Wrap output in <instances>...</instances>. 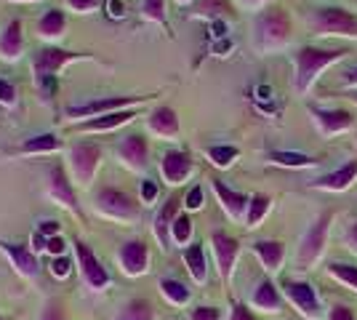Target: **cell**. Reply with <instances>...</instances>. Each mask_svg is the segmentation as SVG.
<instances>
[{
	"mask_svg": "<svg viewBox=\"0 0 357 320\" xmlns=\"http://www.w3.org/2000/svg\"><path fill=\"white\" fill-rule=\"evenodd\" d=\"M291 35H294V22L280 6H267L253 19V46L261 54L285 48L291 43Z\"/></svg>",
	"mask_w": 357,
	"mask_h": 320,
	"instance_id": "obj_1",
	"label": "cell"
},
{
	"mask_svg": "<svg viewBox=\"0 0 357 320\" xmlns=\"http://www.w3.org/2000/svg\"><path fill=\"white\" fill-rule=\"evenodd\" d=\"M349 51L347 48H317V46H301L296 51V75H294V86L298 93H307L312 89V83L320 77V73L328 64L342 61Z\"/></svg>",
	"mask_w": 357,
	"mask_h": 320,
	"instance_id": "obj_2",
	"label": "cell"
},
{
	"mask_svg": "<svg viewBox=\"0 0 357 320\" xmlns=\"http://www.w3.org/2000/svg\"><path fill=\"white\" fill-rule=\"evenodd\" d=\"M158 93H139V96H102V99H91L83 105H70L64 109V115L73 123H83L91 118H102L109 112H120V109H134L152 102Z\"/></svg>",
	"mask_w": 357,
	"mask_h": 320,
	"instance_id": "obj_3",
	"label": "cell"
},
{
	"mask_svg": "<svg viewBox=\"0 0 357 320\" xmlns=\"http://www.w3.org/2000/svg\"><path fill=\"white\" fill-rule=\"evenodd\" d=\"M91 56H93L91 51H70V48L59 46H43L32 54V77H35V83L59 80V73L67 64L91 59Z\"/></svg>",
	"mask_w": 357,
	"mask_h": 320,
	"instance_id": "obj_4",
	"label": "cell"
},
{
	"mask_svg": "<svg viewBox=\"0 0 357 320\" xmlns=\"http://www.w3.org/2000/svg\"><path fill=\"white\" fill-rule=\"evenodd\" d=\"M93 203H96V211L102 213L105 219H112V222H123V224H131L139 219V203H136L134 195H128L126 190H118V187H99L96 195H93Z\"/></svg>",
	"mask_w": 357,
	"mask_h": 320,
	"instance_id": "obj_5",
	"label": "cell"
},
{
	"mask_svg": "<svg viewBox=\"0 0 357 320\" xmlns=\"http://www.w3.org/2000/svg\"><path fill=\"white\" fill-rule=\"evenodd\" d=\"M102 166V147L91 142H75L67 147V171L77 187H89Z\"/></svg>",
	"mask_w": 357,
	"mask_h": 320,
	"instance_id": "obj_6",
	"label": "cell"
},
{
	"mask_svg": "<svg viewBox=\"0 0 357 320\" xmlns=\"http://www.w3.org/2000/svg\"><path fill=\"white\" fill-rule=\"evenodd\" d=\"M45 195L51 198V203H56L59 208H64L67 213H73L75 219L83 222V208H80L77 190H75L67 166L56 163V166H51L45 171Z\"/></svg>",
	"mask_w": 357,
	"mask_h": 320,
	"instance_id": "obj_7",
	"label": "cell"
},
{
	"mask_svg": "<svg viewBox=\"0 0 357 320\" xmlns=\"http://www.w3.org/2000/svg\"><path fill=\"white\" fill-rule=\"evenodd\" d=\"M331 222H333V211H323L312 224L307 227L301 243H298V270H312L314 264L320 261L323 251H326L328 243V229H331Z\"/></svg>",
	"mask_w": 357,
	"mask_h": 320,
	"instance_id": "obj_8",
	"label": "cell"
},
{
	"mask_svg": "<svg viewBox=\"0 0 357 320\" xmlns=\"http://www.w3.org/2000/svg\"><path fill=\"white\" fill-rule=\"evenodd\" d=\"M310 24L317 35H326V38H357V16L336 6L320 8L310 19Z\"/></svg>",
	"mask_w": 357,
	"mask_h": 320,
	"instance_id": "obj_9",
	"label": "cell"
},
{
	"mask_svg": "<svg viewBox=\"0 0 357 320\" xmlns=\"http://www.w3.org/2000/svg\"><path fill=\"white\" fill-rule=\"evenodd\" d=\"M75 257H77V273H80V280L89 286V291L93 294H102V291L109 289V273L102 264V259L91 251L83 241H75Z\"/></svg>",
	"mask_w": 357,
	"mask_h": 320,
	"instance_id": "obj_10",
	"label": "cell"
},
{
	"mask_svg": "<svg viewBox=\"0 0 357 320\" xmlns=\"http://www.w3.org/2000/svg\"><path fill=\"white\" fill-rule=\"evenodd\" d=\"M280 291H283L285 302H291V305L296 307L301 318H307V320L323 318V307H320V299H317V291H314L312 283L288 277V280L280 283Z\"/></svg>",
	"mask_w": 357,
	"mask_h": 320,
	"instance_id": "obj_11",
	"label": "cell"
},
{
	"mask_svg": "<svg viewBox=\"0 0 357 320\" xmlns=\"http://www.w3.org/2000/svg\"><path fill=\"white\" fill-rule=\"evenodd\" d=\"M211 248H213V259H216V267H219V277L229 289L232 286V275H235V264H238L240 257V241L222 232V229H216L211 235Z\"/></svg>",
	"mask_w": 357,
	"mask_h": 320,
	"instance_id": "obj_12",
	"label": "cell"
},
{
	"mask_svg": "<svg viewBox=\"0 0 357 320\" xmlns=\"http://www.w3.org/2000/svg\"><path fill=\"white\" fill-rule=\"evenodd\" d=\"M115 155L134 174H144L149 166V142L144 134H128L115 144Z\"/></svg>",
	"mask_w": 357,
	"mask_h": 320,
	"instance_id": "obj_13",
	"label": "cell"
},
{
	"mask_svg": "<svg viewBox=\"0 0 357 320\" xmlns=\"http://www.w3.org/2000/svg\"><path fill=\"white\" fill-rule=\"evenodd\" d=\"M118 264L123 275L128 277H142L149 273V245L142 238L126 241L118 251Z\"/></svg>",
	"mask_w": 357,
	"mask_h": 320,
	"instance_id": "obj_14",
	"label": "cell"
},
{
	"mask_svg": "<svg viewBox=\"0 0 357 320\" xmlns=\"http://www.w3.org/2000/svg\"><path fill=\"white\" fill-rule=\"evenodd\" d=\"M0 254L11 261V267L16 270V275H22V277H27V280H35V277L40 275V261H38V254L32 251L30 245L0 241Z\"/></svg>",
	"mask_w": 357,
	"mask_h": 320,
	"instance_id": "obj_15",
	"label": "cell"
},
{
	"mask_svg": "<svg viewBox=\"0 0 357 320\" xmlns=\"http://www.w3.org/2000/svg\"><path fill=\"white\" fill-rule=\"evenodd\" d=\"M192 171H195L192 155L187 153V150H168V153L163 155V160H160V176H163V182L171 184V187L184 184L192 176Z\"/></svg>",
	"mask_w": 357,
	"mask_h": 320,
	"instance_id": "obj_16",
	"label": "cell"
},
{
	"mask_svg": "<svg viewBox=\"0 0 357 320\" xmlns=\"http://www.w3.org/2000/svg\"><path fill=\"white\" fill-rule=\"evenodd\" d=\"M211 190L219 200L222 211L232 219V222H245V213H248V203H251V195L245 192H238L232 187H227L222 179H211Z\"/></svg>",
	"mask_w": 357,
	"mask_h": 320,
	"instance_id": "obj_17",
	"label": "cell"
},
{
	"mask_svg": "<svg viewBox=\"0 0 357 320\" xmlns=\"http://www.w3.org/2000/svg\"><path fill=\"white\" fill-rule=\"evenodd\" d=\"M310 115H312L314 125L320 128L323 137H336L344 134L355 125V115L349 109H323V107H310Z\"/></svg>",
	"mask_w": 357,
	"mask_h": 320,
	"instance_id": "obj_18",
	"label": "cell"
},
{
	"mask_svg": "<svg viewBox=\"0 0 357 320\" xmlns=\"http://www.w3.org/2000/svg\"><path fill=\"white\" fill-rule=\"evenodd\" d=\"M283 291L280 286H275V280L272 277H264V280H259L256 283V289L251 294V307L253 310H259V312H272V315H278V312H283Z\"/></svg>",
	"mask_w": 357,
	"mask_h": 320,
	"instance_id": "obj_19",
	"label": "cell"
},
{
	"mask_svg": "<svg viewBox=\"0 0 357 320\" xmlns=\"http://www.w3.org/2000/svg\"><path fill=\"white\" fill-rule=\"evenodd\" d=\"M24 27H22V22L19 19H11L3 30H0V59L8 61V64H14L24 56Z\"/></svg>",
	"mask_w": 357,
	"mask_h": 320,
	"instance_id": "obj_20",
	"label": "cell"
},
{
	"mask_svg": "<svg viewBox=\"0 0 357 320\" xmlns=\"http://www.w3.org/2000/svg\"><path fill=\"white\" fill-rule=\"evenodd\" d=\"M147 128H149V134H155V137H160V139H168V142L176 139L178 134H181V123H178L176 109L168 105L155 107L147 115Z\"/></svg>",
	"mask_w": 357,
	"mask_h": 320,
	"instance_id": "obj_21",
	"label": "cell"
},
{
	"mask_svg": "<svg viewBox=\"0 0 357 320\" xmlns=\"http://www.w3.org/2000/svg\"><path fill=\"white\" fill-rule=\"evenodd\" d=\"M139 115V107L134 109H120V112H109L102 118H91V121L75 123V131H83V134H109L120 125H128Z\"/></svg>",
	"mask_w": 357,
	"mask_h": 320,
	"instance_id": "obj_22",
	"label": "cell"
},
{
	"mask_svg": "<svg viewBox=\"0 0 357 320\" xmlns=\"http://www.w3.org/2000/svg\"><path fill=\"white\" fill-rule=\"evenodd\" d=\"M355 179H357V158H352V160H347L336 171L317 176L312 182V187L314 190H323V192H344V190H349L355 184Z\"/></svg>",
	"mask_w": 357,
	"mask_h": 320,
	"instance_id": "obj_23",
	"label": "cell"
},
{
	"mask_svg": "<svg viewBox=\"0 0 357 320\" xmlns=\"http://www.w3.org/2000/svg\"><path fill=\"white\" fill-rule=\"evenodd\" d=\"M35 32H38L40 40L54 46L56 40H61V38L67 35V14H64L61 8H48V11L40 14V19H38Z\"/></svg>",
	"mask_w": 357,
	"mask_h": 320,
	"instance_id": "obj_24",
	"label": "cell"
},
{
	"mask_svg": "<svg viewBox=\"0 0 357 320\" xmlns=\"http://www.w3.org/2000/svg\"><path fill=\"white\" fill-rule=\"evenodd\" d=\"M181 206H184V200L178 198V195H171V198L163 203V208L158 211V216H155L152 232H155L160 248H168V243H171V224H174V219L178 216V208H181Z\"/></svg>",
	"mask_w": 357,
	"mask_h": 320,
	"instance_id": "obj_25",
	"label": "cell"
},
{
	"mask_svg": "<svg viewBox=\"0 0 357 320\" xmlns=\"http://www.w3.org/2000/svg\"><path fill=\"white\" fill-rule=\"evenodd\" d=\"M64 150V142L56 134H35V137L24 139L19 147L8 150V155H19V158H27V155H51L61 153Z\"/></svg>",
	"mask_w": 357,
	"mask_h": 320,
	"instance_id": "obj_26",
	"label": "cell"
},
{
	"mask_svg": "<svg viewBox=\"0 0 357 320\" xmlns=\"http://www.w3.org/2000/svg\"><path fill=\"white\" fill-rule=\"evenodd\" d=\"M251 251L259 257L261 267H264L269 275L280 273V267H283V261H285V243L283 241H256V243L251 245Z\"/></svg>",
	"mask_w": 357,
	"mask_h": 320,
	"instance_id": "obj_27",
	"label": "cell"
},
{
	"mask_svg": "<svg viewBox=\"0 0 357 320\" xmlns=\"http://www.w3.org/2000/svg\"><path fill=\"white\" fill-rule=\"evenodd\" d=\"M190 19H208V22H219V19H232L235 16V6L232 0H195L187 11Z\"/></svg>",
	"mask_w": 357,
	"mask_h": 320,
	"instance_id": "obj_28",
	"label": "cell"
},
{
	"mask_svg": "<svg viewBox=\"0 0 357 320\" xmlns=\"http://www.w3.org/2000/svg\"><path fill=\"white\" fill-rule=\"evenodd\" d=\"M181 259L187 264V273L192 275L195 283H206L208 280V259H206L203 243H190L181 251Z\"/></svg>",
	"mask_w": 357,
	"mask_h": 320,
	"instance_id": "obj_29",
	"label": "cell"
},
{
	"mask_svg": "<svg viewBox=\"0 0 357 320\" xmlns=\"http://www.w3.org/2000/svg\"><path fill=\"white\" fill-rule=\"evenodd\" d=\"M112 320H158V310L149 299L136 296V299H128L126 305L120 307L118 315Z\"/></svg>",
	"mask_w": 357,
	"mask_h": 320,
	"instance_id": "obj_30",
	"label": "cell"
},
{
	"mask_svg": "<svg viewBox=\"0 0 357 320\" xmlns=\"http://www.w3.org/2000/svg\"><path fill=\"white\" fill-rule=\"evenodd\" d=\"M269 208H272V198H269V195H264V192H253L251 203H248V213H245L243 227L256 229L261 222H264V216L269 213Z\"/></svg>",
	"mask_w": 357,
	"mask_h": 320,
	"instance_id": "obj_31",
	"label": "cell"
},
{
	"mask_svg": "<svg viewBox=\"0 0 357 320\" xmlns=\"http://www.w3.org/2000/svg\"><path fill=\"white\" fill-rule=\"evenodd\" d=\"M160 294H163L165 302L174 307L190 305V299H192V291L187 289L181 280H176V277H163L160 280Z\"/></svg>",
	"mask_w": 357,
	"mask_h": 320,
	"instance_id": "obj_32",
	"label": "cell"
},
{
	"mask_svg": "<svg viewBox=\"0 0 357 320\" xmlns=\"http://www.w3.org/2000/svg\"><path fill=\"white\" fill-rule=\"evenodd\" d=\"M267 160L272 163V166H283V168H310L317 163L312 155L288 153V150H269Z\"/></svg>",
	"mask_w": 357,
	"mask_h": 320,
	"instance_id": "obj_33",
	"label": "cell"
},
{
	"mask_svg": "<svg viewBox=\"0 0 357 320\" xmlns=\"http://www.w3.org/2000/svg\"><path fill=\"white\" fill-rule=\"evenodd\" d=\"M139 14L149 24H160L168 32V14H165V0H142Z\"/></svg>",
	"mask_w": 357,
	"mask_h": 320,
	"instance_id": "obj_34",
	"label": "cell"
},
{
	"mask_svg": "<svg viewBox=\"0 0 357 320\" xmlns=\"http://www.w3.org/2000/svg\"><path fill=\"white\" fill-rule=\"evenodd\" d=\"M206 155L216 168H229L238 160L240 150L232 144H211V147H206Z\"/></svg>",
	"mask_w": 357,
	"mask_h": 320,
	"instance_id": "obj_35",
	"label": "cell"
},
{
	"mask_svg": "<svg viewBox=\"0 0 357 320\" xmlns=\"http://www.w3.org/2000/svg\"><path fill=\"white\" fill-rule=\"evenodd\" d=\"M328 275L333 280H339L342 286L357 291V267L355 264H347V261H331L328 264Z\"/></svg>",
	"mask_w": 357,
	"mask_h": 320,
	"instance_id": "obj_36",
	"label": "cell"
},
{
	"mask_svg": "<svg viewBox=\"0 0 357 320\" xmlns=\"http://www.w3.org/2000/svg\"><path fill=\"white\" fill-rule=\"evenodd\" d=\"M192 219H190V213H178L176 219H174V224H171V241L176 245H190L192 243Z\"/></svg>",
	"mask_w": 357,
	"mask_h": 320,
	"instance_id": "obj_37",
	"label": "cell"
},
{
	"mask_svg": "<svg viewBox=\"0 0 357 320\" xmlns=\"http://www.w3.org/2000/svg\"><path fill=\"white\" fill-rule=\"evenodd\" d=\"M158 192H160L158 182H152V179H142V184H139V203L152 206V203L158 200Z\"/></svg>",
	"mask_w": 357,
	"mask_h": 320,
	"instance_id": "obj_38",
	"label": "cell"
},
{
	"mask_svg": "<svg viewBox=\"0 0 357 320\" xmlns=\"http://www.w3.org/2000/svg\"><path fill=\"white\" fill-rule=\"evenodd\" d=\"M203 203H206V192H203L200 184H195L192 190L184 195V208H187V211H200Z\"/></svg>",
	"mask_w": 357,
	"mask_h": 320,
	"instance_id": "obj_39",
	"label": "cell"
},
{
	"mask_svg": "<svg viewBox=\"0 0 357 320\" xmlns=\"http://www.w3.org/2000/svg\"><path fill=\"white\" fill-rule=\"evenodd\" d=\"M38 320H67V310H64L59 299H51V302H45L43 312H40Z\"/></svg>",
	"mask_w": 357,
	"mask_h": 320,
	"instance_id": "obj_40",
	"label": "cell"
},
{
	"mask_svg": "<svg viewBox=\"0 0 357 320\" xmlns=\"http://www.w3.org/2000/svg\"><path fill=\"white\" fill-rule=\"evenodd\" d=\"M190 320H222V310L213 305H200L190 310Z\"/></svg>",
	"mask_w": 357,
	"mask_h": 320,
	"instance_id": "obj_41",
	"label": "cell"
},
{
	"mask_svg": "<svg viewBox=\"0 0 357 320\" xmlns=\"http://www.w3.org/2000/svg\"><path fill=\"white\" fill-rule=\"evenodd\" d=\"M70 273H73V259H70L67 254H64V257H54V259H51V275H54V277L64 280Z\"/></svg>",
	"mask_w": 357,
	"mask_h": 320,
	"instance_id": "obj_42",
	"label": "cell"
},
{
	"mask_svg": "<svg viewBox=\"0 0 357 320\" xmlns=\"http://www.w3.org/2000/svg\"><path fill=\"white\" fill-rule=\"evenodd\" d=\"M16 102H19V96H16V86L0 77V105H3V107H16Z\"/></svg>",
	"mask_w": 357,
	"mask_h": 320,
	"instance_id": "obj_43",
	"label": "cell"
},
{
	"mask_svg": "<svg viewBox=\"0 0 357 320\" xmlns=\"http://www.w3.org/2000/svg\"><path fill=\"white\" fill-rule=\"evenodd\" d=\"M64 3H67V8L75 11V14H91V11L99 8V0H64Z\"/></svg>",
	"mask_w": 357,
	"mask_h": 320,
	"instance_id": "obj_44",
	"label": "cell"
},
{
	"mask_svg": "<svg viewBox=\"0 0 357 320\" xmlns=\"http://www.w3.org/2000/svg\"><path fill=\"white\" fill-rule=\"evenodd\" d=\"M45 254H51V259H54V257H64V254H67V241H64L61 235L48 238V243H45Z\"/></svg>",
	"mask_w": 357,
	"mask_h": 320,
	"instance_id": "obj_45",
	"label": "cell"
},
{
	"mask_svg": "<svg viewBox=\"0 0 357 320\" xmlns=\"http://www.w3.org/2000/svg\"><path fill=\"white\" fill-rule=\"evenodd\" d=\"M326 320H357L355 312H352V307L347 305H333L331 310L326 312Z\"/></svg>",
	"mask_w": 357,
	"mask_h": 320,
	"instance_id": "obj_46",
	"label": "cell"
},
{
	"mask_svg": "<svg viewBox=\"0 0 357 320\" xmlns=\"http://www.w3.org/2000/svg\"><path fill=\"white\" fill-rule=\"evenodd\" d=\"M227 320H256V315H253L251 310H248V305H232V312H229V318Z\"/></svg>",
	"mask_w": 357,
	"mask_h": 320,
	"instance_id": "obj_47",
	"label": "cell"
},
{
	"mask_svg": "<svg viewBox=\"0 0 357 320\" xmlns=\"http://www.w3.org/2000/svg\"><path fill=\"white\" fill-rule=\"evenodd\" d=\"M38 232H40L43 238H54V235H59L61 232V224L59 222H48V219H43V222L38 224Z\"/></svg>",
	"mask_w": 357,
	"mask_h": 320,
	"instance_id": "obj_48",
	"label": "cell"
},
{
	"mask_svg": "<svg viewBox=\"0 0 357 320\" xmlns=\"http://www.w3.org/2000/svg\"><path fill=\"white\" fill-rule=\"evenodd\" d=\"M107 16L109 19H123L126 16V3L123 0H109L107 3Z\"/></svg>",
	"mask_w": 357,
	"mask_h": 320,
	"instance_id": "obj_49",
	"label": "cell"
},
{
	"mask_svg": "<svg viewBox=\"0 0 357 320\" xmlns=\"http://www.w3.org/2000/svg\"><path fill=\"white\" fill-rule=\"evenodd\" d=\"M344 245H347V251L357 254V222L344 232Z\"/></svg>",
	"mask_w": 357,
	"mask_h": 320,
	"instance_id": "obj_50",
	"label": "cell"
},
{
	"mask_svg": "<svg viewBox=\"0 0 357 320\" xmlns=\"http://www.w3.org/2000/svg\"><path fill=\"white\" fill-rule=\"evenodd\" d=\"M342 83L347 86V89L357 86V67H355V70H349V73H344V75H342Z\"/></svg>",
	"mask_w": 357,
	"mask_h": 320,
	"instance_id": "obj_51",
	"label": "cell"
},
{
	"mask_svg": "<svg viewBox=\"0 0 357 320\" xmlns=\"http://www.w3.org/2000/svg\"><path fill=\"white\" fill-rule=\"evenodd\" d=\"M238 3H240V6H245V8H261V6L267 8L269 0H238Z\"/></svg>",
	"mask_w": 357,
	"mask_h": 320,
	"instance_id": "obj_52",
	"label": "cell"
},
{
	"mask_svg": "<svg viewBox=\"0 0 357 320\" xmlns=\"http://www.w3.org/2000/svg\"><path fill=\"white\" fill-rule=\"evenodd\" d=\"M176 3H178V6H192L195 0H176Z\"/></svg>",
	"mask_w": 357,
	"mask_h": 320,
	"instance_id": "obj_53",
	"label": "cell"
},
{
	"mask_svg": "<svg viewBox=\"0 0 357 320\" xmlns=\"http://www.w3.org/2000/svg\"><path fill=\"white\" fill-rule=\"evenodd\" d=\"M11 3H40V0H11Z\"/></svg>",
	"mask_w": 357,
	"mask_h": 320,
	"instance_id": "obj_54",
	"label": "cell"
},
{
	"mask_svg": "<svg viewBox=\"0 0 357 320\" xmlns=\"http://www.w3.org/2000/svg\"><path fill=\"white\" fill-rule=\"evenodd\" d=\"M349 99H352V102H355V105H357V91L352 93V96H349Z\"/></svg>",
	"mask_w": 357,
	"mask_h": 320,
	"instance_id": "obj_55",
	"label": "cell"
},
{
	"mask_svg": "<svg viewBox=\"0 0 357 320\" xmlns=\"http://www.w3.org/2000/svg\"><path fill=\"white\" fill-rule=\"evenodd\" d=\"M0 320H3V318H0Z\"/></svg>",
	"mask_w": 357,
	"mask_h": 320,
	"instance_id": "obj_56",
	"label": "cell"
}]
</instances>
